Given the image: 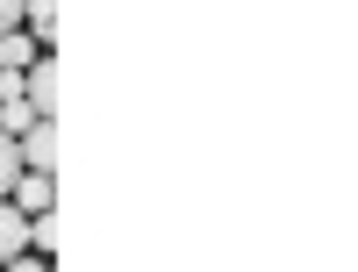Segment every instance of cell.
Segmentation results:
<instances>
[{"instance_id":"obj_1","label":"cell","mask_w":358,"mask_h":272,"mask_svg":"<svg viewBox=\"0 0 358 272\" xmlns=\"http://www.w3.org/2000/svg\"><path fill=\"white\" fill-rule=\"evenodd\" d=\"M8 201L22 208V215H43V208H57V172L22 165V172H15V187H8Z\"/></svg>"},{"instance_id":"obj_2","label":"cell","mask_w":358,"mask_h":272,"mask_svg":"<svg viewBox=\"0 0 358 272\" xmlns=\"http://www.w3.org/2000/svg\"><path fill=\"white\" fill-rule=\"evenodd\" d=\"M15 150H22V165H36V172H57V122L50 115H36L22 136H15Z\"/></svg>"},{"instance_id":"obj_3","label":"cell","mask_w":358,"mask_h":272,"mask_svg":"<svg viewBox=\"0 0 358 272\" xmlns=\"http://www.w3.org/2000/svg\"><path fill=\"white\" fill-rule=\"evenodd\" d=\"M22 101L36 108V115L57 108V65H50V57H29V65H22Z\"/></svg>"},{"instance_id":"obj_4","label":"cell","mask_w":358,"mask_h":272,"mask_svg":"<svg viewBox=\"0 0 358 272\" xmlns=\"http://www.w3.org/2000/svg\"><path fill=\"white\" fill-rule=\"evenodd\" d=\"M22 244H29V215H22L8 194H0V265H15V258H22Z\"/></svg>"},{"instance_id":"obj_5","label":"cell","mask_w":358,"mask_h":272,"mask_svg":"<svg viewBox=\"0 0 358 272\" xmlns=\"http://www.w3.org/2000/svg\"><path fill=\"white\" fill-rule=\"evenodd\" d=\"M22 22H29V36L50 43L57 36V0H22Z\"/></svg>"},{"instance_id":"obj_6","label":"cell","mask_w":358,"mask_h":272,"mask_svg":"<svg viewBox=\"0 0 358 272\" xmlns=\"http://www.w3.org/2000/svg\"><path fill=\"white\" fill-rule=\"evenodd\" d=\"M22 251H36V258H50V251H57V208L29 215V244H22Z\"/></svg>"},{"instance_id":"obj_7","label":"cell","mask_w":358,"mask_h":272,"mask_svg":"<svg viewBox=\"0 0 358 272\" xmlns=\"http://www.w3.org/2000/svg\"><path fill=\"white\" fill-rule=\"evenodd\" d=\"M15 65H29V36L22 29H0V72H15Z\"/></svg>"},{"instance_id":"obj_8","label":"cell","mask_w":358,"mask_h":272,"mask_svg":"<svg viewBox=\"0 0 358 272\" xmlns=\"http://www.w3.org/2000/svg\"><path fill=\"white\" fill-rule=\"evenodd\" d=\"M29 122H36V108H29L22 94H15V101H0V129H8V136H22Z\"/></svg>"},{"instance_id":"obj_9","label":"cell","mask_w":358,"mask_h":272,"mask_svg":"<svg viewBox=\"0 0 358 272\" xmlns=\"http://www.w3.org/2000/svg\"><path fill=\"white\" fill-rule=\"evenodd\" d=\"M15 172H22V150H15V136H8V129H0V194L15 187Z\"/></svg>"},{"instance_id":"obj_10","label":"cell","mask_w":358,"mask_h":272,"mask_svg":"<svg viewBox=\"0 0 358 272\" xmlns=\"http://www.w3.org/2000/svg\"><path fill=\"white\" fill-rule=\"evenodd\" d=\"M0 29H22V0H0Z\"/></svg>"}]
</instances>
